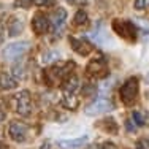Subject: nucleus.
I'll list each match as a JSON object with an SVG mask.
<instances>
[{
    "label": "nucleus",
    "mask_w": 149,
    "mask_h": 149,
    "mask_svg": "<svg viewBox=\"0 0 149 149\" xmlns=\"http://www.w3.org/2000/svg\"><path fill=\"white\" fill-rule=\"evenodd\" d=\"M138 91H140V81L136 76H130L125 79L122 87L119 89V97L125 106H132L138 98Z\"/></svg>",
    "instance_id": "nucleus-1"
},
{
    "label": "nucleus",
    "mask_w": 149,
    "mask_h": 149,
    "mask_svg": "<svg viewBox=\"0 0 149 149\" xmlns=\"http://www.w3.org/2000/svg\"><path fill=\"white\" fill-rule=\"evenodd\" d=\"M86 73L91 78H97V79H103V78L109 76V67L106 63L105 57H95L92 59L86 67Z\"/></svg>",
    "instance_id": "nucleus-2"
},
{
    "label": "nucleus",
    "mask_w": 149,
    "mask_h": 149,
    "mask_svg": "<svg viewBox=\"0 0 149 149\" xmlns=\"http://www.w3.org/2000/svg\"><path fill=\"white\" fill-rule=\"evenodd\" d=\"M30 49V43L29 41H16V43H10L3 49V59L15 62V60L21 59L22 56L27 54V51Z\"/></svg>",
    "instance_id": "nucleus-3"
},
{
    "label": "nucleus",
    "mask_w": 149,
    "mask_h": 149,
    "mask_svg": "<svg viewBox=\"0 0 149 149\" xmlns=\"http://www.w3.org/2000/svg\"><path fill=\"white\" fill-rule=\"evenodd\" d=\"M113 30L127 41H135L136 40V27H135V24H132L130 21L114 19L113 21Z\"/></svg>",
    "instance_id": "nucleus-4"
},
{
    "label": "nucleus",
    "mask_w": 149,
    "mask_h": 149,
    "mask_svg": "<svg viewBox=\"0 0 149 149\" xmlns=\"http://www.w3.org/2000/svg\"><path fill=\"white\" fill-rule=\"evenodd\" d=\"M16 103V113L22 118H29L32 113V97L29 91H21L15 97Z\"/></svg>",
    "instance_id": "nucleus-5"
},
{
    "label": "nucleus",
    "mask_w": 149,
    "mask_h": 149,
    "mask_svg": "<svg viewBox=\"0 0 149 149\" xmlns=\"http://www.w3.org/2000/svg\"><path fill=\"white\" fill-rule=\"evenodd\" d=\"M10 138L16 143H24L27 140V125L21 120H11L8 127Z\"/></svg>",
    "instance_id": "nucleus-6"
},
{
    "label": "nucleus",
    "mask_w": 149,
    "mask_h": 149,
    "mask_svg": "<svg viewBox=\"0 0 149 149\" xmlns=\"http://www.w3.org/2000/svg\"><path fill=\"white\" fill-rule=\"evenodd\" d=\"M32 30H33L35 35H45L51 30V21L49 17L43 15V13H38V15L33 16L32 19Z\"/></svg>",
    "instance_id": "nucleus-7"
},
{
    "label": "nucleus",
    "mask_w": 149,
    "mask_h": 149,
    "mask_svg": "<svg viewBox=\"0 0 149 149\" xmlns=\"http://www.w3.org/2000/svg\"><path fill=\"white\" fill-rule=\"evenodd\" d=\"M113 109V103L108 98H98L95 100L92 105H89L86 108V114L87 116H97V114H103Z\"/></svg>",
    "instance_id": "nucleus-8"
},
{
    "label": "nucleus",
    "mask_w": 149,
    "mask_h": 149,
    "mask_svg": "<svg viewBox=\"0 0 149 149\" xmlns=\"http://www.w3.org/2000/svg\"><path fill=\"white\" fill-rule=\"evenodd\" d=\"M70 46L76 54L79 56H89L94 49V46L89 40H84V38H76V37H70Z\"/></svg>",
    "instance_id": "nucleus-9"
},
{
    "label": "nucleus",
    "mask_w": 149,
    "mask_h": 149,
    "mask_svg": "<svg viewBox=\"0 0 149 149\" xmlns=\"http://www.w3.org/2000/svg\"><path fill=\"white\" fill-rule=\"evenodd\" d=\"M65 21H67V11L63 8H59L54 11L51 17V27L54 29V37H57L65 29Z\"/></svg>",
    "instance_id": "nucleus-10"
},
{
    "label": "nucleus",
    "mask_w": 149,
    "mask_h": 149,
    "mask_svg": "<svg viewBox=\"0 0 149 149\" xmlns=\"http://www.w3.org/2000/svg\"><path fill=\"white\" fill-rule=\"evenodd\" d=\"M89 138L84 135V136H79V138H73V140H60L57 143V146L60 149H81L84 144L87 143Z\"/></svg>",
    "instance_id": "nucleus-11"
},
{
    "label": "nucleus",
    "mask_w": 149,
    "mask_h": 149,
    "mask_svg": "<svg viewBox=\"0 0 149 149\" xmlns=\"http://www.w3.org/2000/svg\"><path fill=\"white\" fill-rule=\"evenodd\" d=\"M78 89H79V79H78V76L68 74L67 79L62 84V92L63 94H76Z\"/></svg>",
    "instance_id": "nucleus-12"
},
{
    "label": "nucleus",
    "mask_w": 149,
    "mask_h": 149,
    "mask_svg": "<svg viewBox=\"0 0 149 149\" xmlns=\"http://www.w3.org/2000/svg\"><path fill=\"white\" fill-rule=\"evenodd\" d=\"M17 87V79L13 78L8 73H2L0 74V89L2 91H11Z\"/></svg>",
    "instance_id": "nucleus-13"
},
{
    "label": "nucleus",
    "mask_w": 149,
    "mask_h": 149,
    "mask_svg": "<svg viewBox=\"0 0 149 149\" xmlns=\"http://www.w3.org/2000/svg\"><path fill=\"white\" fill-rule=\"evenodd\" d=\"M22 30H24V24L19 17H11L8 21V35L10 37H17V35H21Z\"/></svg>",
    "instance_id": "nucleus-14"
},
{
    "label": "nucleus",
    "mask_w": 149,
    "mask_h": 149,
    "mask_svg": "<svg viewBox=\"0 0 149 149\" xmlns=\"http://www.w3.org/2000/svg\"><path fill=\"white\" fill-rule=\"evenodd\" d=\"M62 105L65 106V108H68V109L78 108L79 102H78L76 94H63V97H62Z\"/></svg>",
    "instance_id": "nucleus-15"
},
{
    "label": "nucleus",
    "mask_w": 149,
    "mask_h": 149,
    "mask_svg": "<svg viewBox=\"0 0 149 149\" xmlns=\"http://www.w3.org/2000/svg\"><path fill=\"white\" fill-rule=\"evenodd\" d=\"M89 22V17H87V13L84 11V10H78L76 15L73 17V24L74 26H86V24Z\"/></svg>",
    "instance_id": "nucleus-16"
},
{
    "label": "nucleus",
    "mask_w": 149,
    "mask_h": 149,
    "mask_svg": "<svg viewBox=\"0 0 149 149\" xmlns=\"http://www.w3.org/2000/svg\"><path fill=\"white\" fill-rule=\"evenodd\" d=\"M60 59V52L59 51H46L43 52V56H41V60H43V63H54L56 60Z\"/></svg>",
    "instance_id": "nucleus-17"
},
{
    "label": "nucleus",
    "mask_w": 149,
    "mask_h": 149,
    "mask_svg": "<svg viewBox=\"0 0 149 149\" xmlns=\"http://www.w3.org/2000/svg\"><path fill=\"white\" fill-rule=\"evenodd\" d=\"M132 122L135 124V127H143L144 125V116L140 111H133L132 113Z\"/></svg>",
    "instance_id": "nucleus-18"
},
{
    "label": "nucleus",
    "mask_w": 149,
    "mask_h": 149,
    "mask_svg": "<svg viewBox=\"0 0 149 149\" xmlns=\"http://www.w3.org/2000/svg\"><path fill=\"white\" fill-rule=\"evenodd\" d=\"M33 3L37 6H52L56 3V0H33Z\"/></svg>",
    "instance_id": "nucleus-19"
},
{
    "label": "nucleus",
    "mask_w": 149,
    "mask_h": 149,
    "mask_svg": "<svg viewBox=\"0 0 149 149\" xmlns=\"http://www.w3.org/2000/svg\"><path fill=\"white\" fill-rule=\"evenodd\" d=\"M32 3H33V0H16L15 5L16 6H21V8H29Z\"/></svg>",
    "instance_id": "nucleus-20"
},
{
    "label": "nucleus",
    "mask_w": 149,
    "mask_h": 149,
    "mask_svg": "<svg viewBox=\"0 0 149 149\" xmlns=\"http://www.w3.org/2000/svg\"><path fill=\"white\" fill-rule=\"evenodd\" d=\"M68 3L72 5H76V6H86L87 5V0H67Z\"/></svg>",
    "instance_id": "nucleus-21"
},
{
    "label": "nucleus",
    "mask_w": 149,
    "mask_h": 149,
    "mask_svg": "<svg viewBox=\"0 0 149 149\" xmlns=\"http://www.w3.org/2000/svg\"><path fill=\"white\" fill-rule=\"evenodd\" d=\"M135 8L136 10L146 8V0H135Z\"/></svg>",
    "instance_id": "nucleus-22"
},
{
    "label": "nucleus",
    "mask_w": 149,
    "mask_h": 149,
    "mask_svg": "<svg viewBox=\"0 0 149 149\" xmlns=\"http://www.w3.org/2000/svg\"><path fill=\"white\" fill-rule=\"evenodd\" d=\"M98 149H118V148H116L114 143H109V141H108V143H103Z\"/></svg>",
    "instance_id": "nucleus-23"
},
{
    "label": "nucleus",
    "mask_w": 149,
    "mask_h": 149,
    "mask_svg": "<svg viewBox=\"0 0 149 149\" xmlns=\"http://www.w3.org/2000/svg\"><path fill=\"white\" fill-rule=\"evenodd\" d=\"M135 149H148V146L144 144V141L141 140V141H138V144H136V148H135Z\"/></svg>",
    "instance_id": "nucleus-24"
},
{
    "label": "nucleus",
    "mask_w": 149,
    "mask_h": 149,
    "mask_svg": "<svg viewBox=\"0 0 149 149\" xmlns=\"http://www.w3.org/2000/svg\"><path fill=\"white\" fill-rule=\"evenodd\" d=\"M135 129H136V127H133L132 120H127V130H129V132H133Z\"/></svg>",
    "instance_id": "nucleus-25"
},
{
    "label": "nucleus",
    "mask_w": 149,
    "mask_h": 149,
    "mask_svg": "<svg viewBox=\"0 0 149 149\" xmlns=\"http://www.w3.org/2000/svg\"><path fill=\"white\" fill-rule=\"evenodd\" d=\"M3 43V29L0 27V45Z\"/></svg>",
    "instance_id": "nucleus-26"
},
{
    "label": "nucleus",
    "mask_w": 149,
    "mask_h": 149,
    "mask_svg": "<svg viewBox=\"0 0 149 149\" xmlns=\"http://www.w3.org/2000/svg\"><path fill=\"white\" fill-rule=\"evenodd\" d=\"M98 148H100V146H97V144H91L87 149H98Z\"/></svg>",
    "instance_id": "nucleus-27"
},
{
    "label": "nucleus",
    "mask_w": 149,
    "mask_h": 149,
    "mask_svg": "<svg viewBox=\"0 0 149 149\" xmlns=\"http://www.w3.org/2000/svg\"><path fill=\"white\" fill-rule=\"evenodd\" d=\"M3 11H5V8H3V6H2V5H0V17H2V16H3Z\"/></svg>",
    "instance_id": "nucleus-28"
},
{
    "label": "nucleus",
    "mask_w": 149,
    "mask_h": 149,
    "mask_svg": "<svg viewBox=\"0 0 149 149\" xmlns=\"http://www.w3.org/2000/svg\"><path fill=\"white\" fill-rule=\"evenodd\" d=\"M41 149H49V143H45L43 146H41Z\"/></svg>",
    "instance_id": "nucleus-29"
},
{
    "label": "nucleus",
    "mask_w": 149,
    "mask_h": 149,
    "mask_svg": "<svg viewBox=\"0 0 149 149\" xmlns=\"http://www.w3.org/2000/svg\"><path fill=\"white\" fill-rule=\"evenodd\" d=\"M146 79H148V81H149V73H148V74H146Z\"/></svg>",
    "instance_id": "nucleus-30"
},
{
    "label": "nucleus",
    "mask_w": 149,
    "mask_h": 149,
    "mask_svg": "<svg viewBox=\"0 0 149 149\" xmlns=\"http://www.w3.org/2000/svg\"><path fill=\"white\" fill-rule=\"evenodd\" d=\"M146 6H149V0H146Z\"/></svg>",
    "instance_id": "nucleus-31"
}]
</instances>
